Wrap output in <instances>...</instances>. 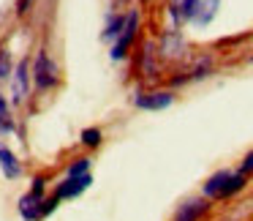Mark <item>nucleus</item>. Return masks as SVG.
I'll return each mask as SVG.
<instances>
[{
	"label": "nucleus",
	"instance_id": "1",
	"mask_svg": "<svg viewBox=\"0 0 253 221\" xmlns=\"http://www.w3.org/2000/svg\"><path fill=\"white\" fill-rule=\"evenodd\" d=\"M218 11V0H182L180 3V17L193 19L196 25H207Z\"/></svg>",
	"mask_w": 253,
	"mask_h": 221
},
{
	"label": "nucleus",
	"instance_id": "2",
	"mask_svg": "<svg viewBox=\"0 0 253 221\" xmlns=\"http://www.w3.org/2000/svg\"><path fill=\"white\" fill-rule=\"evenodd\" d=\"M33 79H36V88L41 90H49L60 82V74H57V66L44 50L36 55V68H33Z\"/></svg>",
	"mask_w": 253,
	"mask_h": 221
},
{
	"label": "nucleus",
	"instance_id": "3",
	"mask_svg": "<svg viewBox=\"0 0 253 221\" xmlns=\"http://www.w3.org/2000/svg\"><path fill=\"white\" fill-rule=\"evenodd\" d=\"M136 28H139V17L131 14L128 22H126V28H123V33H120V39H117L115 47H112V60H123V57H126L128 47H131L133 36H136Z\"/></svg>",
	"mask_w": 253,
	"mask_h": 221
},
{
	"label": "nucleus",
	"instance_id": "4",
	"mask_svg": "<svg viewBox=\"0 0 253 221\" xmlns=\"http://www.w3.org/2000/svg\"><path fill=\"white\" fill-rule=\"evenodd\" d=\"M90 183H93V177L90 175H82V177H66V180L57 186V191H55V197H57V202L60 199H68V197H79L82 191H87L90 188Z\"/></svg>",
	"mask_w": 253,
	"mask_h": 221
},
{
	"label": "nucleus",
	"instance_id": "5",
	"mask_svg": "<svg viewBox=\"0 0 253 221\" xmlns=\"http://www.w3.org/2000/svg\"><path fill=\"white\" fill-rule=\"evenodd\" d=\"M171 101H174V96L166 93V90H158V93H139L136 96L139 110H166Z\"/></svg>",
	"mask_w": 253,
	"mask_h": 221
},
{
	"label": "nucleus",
	"instance_id": "6",
	"mask_svg": "<svg viewBox=\"0 0 253 221\" xmlns=\"http://www.w3.org/2000/svg\"><path fill=\"white\" fill-rule=\"evenodd\" d=\"M28 79H30L28 60H19L17 71H14V101H17V104H19V101H25V96H28V90H30Z\"/></svg>",
	"mask_w": 253,
	"mask_h": 221
},
{
	"label": "nucleus",
	"instance_id": "7",
	"mask_svg": "<svg viewBox=\"0 0 253 221\" xmlns=\"http://www.w3.org/2000/svg\"><path fill=\"white\" fill-rule=\"evenodd\" d=\"M0 169H3V175H6L8 180H17V177L22 175V164H19L17 156H14L6 145H0Z\"/></svg>",
	"mask_w": 253,
	"mask_h": 221
},
{
	"label": "nucleus",
	"instance_id": "8",
	"mask_svg": "<svg viewBox=\"0 0 253 221\" xmlns=\"http://www.w3.org/2000/svg\"><path fill=\"white\" fill-rule=\"evenodd\" d=\"M204 210H207V199H191V202L180 205L174 221H196L204 216Z\"/></svg>",
	"mask_w": 253,
	"mask_h": 221
},
{
	"label": "nucleus",
	"instance_id": "9",
	"mask_svg": "<svg viewBox=\"0 0 253 221\" xmlns=\"http://www.w3.org/2000/svg\"><path fill=\"white\" fill-rule=\"evenodd\" d=\"M229 177H231V172H218V175H212L204 183V194H207V197H220L226 183H229Z\"/></svg>",
	"mask_w": 253,
	"mask_h": 221
},
{
	"label": "nucleus",
	"instance_id": "10",
	"mask_svg": "<svg viewBox=\"0 0 253 221\" xmlns=\"http://www.w3.org/2000/svg\"><path fill=\"white\" fill-rule=\"evenodd\" d=\"M161 50H164V55H180L182 52V39L177 33H169L164 39V47H161Z\"/></svg>",
	"mask_w": 253,
	"mask_h": 221
},
{
	"label": "nucleus",
	"instance_id": "11",
	"mask_svg": "<svg viewBox=\"0 0 253 221\" xmlns=\"http://www.w3.org/2000/svg\"><path fill=\"white\" fill-rule=\"evenodd\" d=\"M126 22H128V17H112L109 25H106V30H104V39H115V36H120L123 28H126Z\"/></svg>",
	"mask_w": 253,
	"mask_h": 221
},
{
	"label": "nucleus",
	"instance_id": "12",
	"mask_svg": "<svg viewBox=\"0 0 253 221\" xmlns=\"http://www.w3.org/2000/svg\"><path fill=\"white\" fill-rule=\"evenodd\" d=\"M87 172H90V159H77L68 166L66 177H82V175H87Z\"/></svg>",
	"mask_w": 253,
	"mask_h": 221
},
{
	"label": "nucleus",
	"instance_id": "13",
	"mask_svg": "<svg viewBox=\"0 0 253 221\" xmlns=\"http://www.w3.org/2000/svg\"><path fill=\"white\" fill-rule=\"evenodd\" d=\"M242 186H245V177H242V172H240V175H231V177H229V183H226V188H223V194H220V197H231V194H237V191H240Z\"/></svg>",
	"mask_w": 253,
	"mask_h": 221
},
{
	"label": "nucleus",
	"instance_id": "14",
	"mask_svg": "<svg viewBox=\"0 0 253 221\" xmlns=\"http://www.w3.org/2000/svg\"><path fill=\"white\" fill-rule=\"evenodd\" d=\"M82 142L87 145V148H95V145L101 142V128H84V131H82Z\"/></svg>",
	"mask_w": 253,
	"mask_h": 221
},
{
	"label": "nucleus",
	"instance_id": "15",
	"mask_svg": "<svg viewBox=\"0 0 253 221\" xmlns=\"http://www.w3.org/2000/svg\"><path fill=\"white\" fill-rule=\"evenodd\" d=\"M11 128V120H8V101L0 96V131H8Z\"/></svg>",
	"mask_w": 253,
	"mask_h": 221
},
{
	"label": "nucleus",
	"instance_id": "16",
	"mask_svg": "<svg viewBox=\"0 0 253 221\" xmlns=\"http://www.w3.org/2000/svg\"><path fill=\"white\" fill-rule=\"evenodd\" d=\"M11 74V57L8 52H0V79H6Z\"/></svg>",
	"mask_w": 253,
	"mask_h": 221
},
{
	"label": "nucleus",
	"instance_id": "17",
	"mask_svg": "<svg viewBox=\"0 0 253 221\" xmlns=\"http://www.w3.org/2000/svg\"><path fill=\"white\" fill-rule=\"evenodd\" d=\"M245 172H253V153H248L245 161H242V175H245Z\"/></svg>",
	"mask_w": 253,
	"mask_h": 221
},
{
	"label": "nucleus",
	"instance_id": "18",
	"mask_svg": "<svg viewBox=\"0 0 253 221\" xmlns=\"http://www.w3.org/2000/svg\"><path fill=\"white\" fill-rule=\"evenodd\" d=\"M33 3V0H19V6H17V14H25L28 11V6Z\"/></svg>",
	"mask_w": 253,
	"mask_h": 221
}]
</instances>
